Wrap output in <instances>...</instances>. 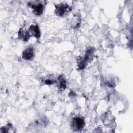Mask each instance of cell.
<instances>
[{"label":"cell","instance_id":"1","mask_svg":"<svg viewBox=\"0 0 133 133\" xmlns=\"http://www.w3.org/2000/svg\"><path fill=\"white\" fill-rule=\"evenodd\" d=\"M94 49L92 47L88 48L85 52V56L78 62V68L80 70L84 69L88 63L92 60L94 57Z\"/></svg>","mask_w":133,"mask_h":133},{"label":"cell","instance_id":"2","mask_svg":"<svg viewBox=\"0 0 133 133\" xmlns=\"http://www.w3.org/2000/svg\"><path fill=\"white\" fill-rule=\"evenodd\" d=\"M71 7L66 3H61L55 5V13L59 17H63L67 13L71 11Z\"/></svg>","mask_w":133,"mask_h":133},{"label":"cell","instance_id":"3","mask_svg":"<svg viewBox=\"0 0 133 133\" xmlns=\"http://www.w3.org/2000/svg\"><path fill=\"white\" fill-rule=\"evenodd\" d=\"M28 6L33 9V13L36 16L41 15L44 9V5L41 1H31L28 3Z\"/></svg>","mask_w":133,"mask_h":133},{"label":"cell","instance_id":"4","mask_svg":"<svg viewBox=\"0 0 133 133\" xmlns=\"http://www.w3.org/2000/svg\"><path fill=\"white\" fill-rule=\"evenodd\" d=\"M85 126L84 119L82 117H74L71 122V128L74 131H80Z\"/></svg>","mask_w":133,"mask_h":133},{"label":"cell","instance_id":"5","mask_svg":"<svg viewBox=\"0 0 133 133\" xmlns=\"http://www.w3.org/2000/svg\"><path fill=\"white\" fill-rule=\"evenodd\" d=\"M34 49L32 47H29L24 50L22 54V58L25 60H31L34 56Z\"/></svg>","mask_w":133,"mask_h":133},{"label":"cell","instance_id":"6","mask_svg":"<svg viewBox=\"0 0 133 133\" xmlns=\"http://www.w3.org/2000/svg\"><path fill=\"white\" fill-rule=\"evenodd\" d=\"M31 35L33 36L37 39H39L41 37V31L37 24H32L30 26L28 30Z\"/></svg>","mask_w":133,"mask_h":133},{"label":"cell","instance_id":"7","mask_svg":"<svg viewBox=\"0 0 133 133\" xmlns=\"http://www.w3.org/2000/svg\"><path fill=\"white\" fill-rule=\"evenodd\" d=\"M18 36L19 39L24 42H27L29 39L31 35L28 30L23 28H20L18 32Z\"/></svg>","mask_w":133,"mask_h":133},{"label":"cell","instance_id":"8","mask_svg":"<svg viewBox=\"0 0 133 133\" xmlns=\"http://www.w3.org/2000/svg\"><path fill=\"white\" fill-rule=\"evenodd\" d=\"M81 20L78 14L75 15L71 21V27L73 29H77L81 25Z\"/></svg>","mask_w":133,"mask_h":133},{"label":"cell","instance_id":"9","mask_svg":"<svg viewBox=\"0 0 133 133\" xmlns=\"http://www.w3.org/2000/svg\"><path fill=\"white\" fill-rule=\"evenodd\" d=\"M58 81H59V89L60 91H63L66 87V81L62 75L59 76Z\"/></svg>","mask_w":133,"mask_h":133},{"label":"cell","instance_id":"10","mask_svg":"<svg viewBox=\"0 0 133 133\" xmlns=\"http://www.w3.org/2000/svg\"><path fill=\"white\" fill-rule=\"evenodd\" d=\"M13 127L11 124H8L6 126H3L1 128V132L7 133L13 131Z\"/></svg>","mask_w":133,"mask_h":133},{"label":"cell","instance_id":"11","mask_svg":"<svg viewBox=\"0 0 133 133\" xmlns=\"http://www.w3.org/2000/svg\"><path fill=\"white\" fill-rule=\"evenodd\" d=\"M55 83H56V81L55 80H53L52 79H49V78L46 79L44 81V83L46 85H51Z\"/></svg>","mask_w":133,"mask_h":133}]
</instances>
